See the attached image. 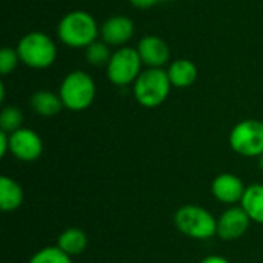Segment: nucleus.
Returning <instances> with one entry per match:
<instances>
[{
    "label": "nucleus",
    "mask_w": 263,
    "mask_h": 263,
    "mask_svg": "<svg viewBox=\"0 0 263 263\" xmlns=\"http://www.w3.org/2000/svg\"><path fill=\"white\" fill-rule=\"evenodd\" d=\"M57 35L69 48H86L97 40L99 25L89 12L82 9L71 11L60 18Z\"/></svg>",
    "instance_id": "f257e3e1"
},
{
    "label": "nucleus",
    "mask_w": 263,
    "mask_h": 263,
    "mask_svg": "<svg viewBox=\"0 0 263 263\" xmlns=\"http://www.w3.org/2000/svg\"><path fill=\"white\" fill-rule=\"evenodd\" d=\"M15 49L20 62L32 69H46L57 59V46L54 40L42 31L25 34L18 40Z\"/></svg>",
    "instance_id": "f03ea898"
},
{
    "label": "nucleus",
    "mask_w": 263,
    "mask_h": 263,
    "mask_svg": "<svg viewBox=\"0 0 263 263\" xmlns=\"http://www.w3.org/2000/svg\"><path fill=\"white\" fill-rule=\"evenodd\" d=\"M173 85L168 72L162 68H146L133 83V92L143 108H157L170 96Z\"/></svg>",
    "instance_id": "7ed1b4c3"
},
{
    "label": "nucleus",
    "mask_w": 263,
    "mask_h": 263,
    "mask_svg": "<svg viewBox=\"0 0 263 263\" xmlns=\"http://www.w3.org/2000/svg\"><path fill=\"white\" fill-rule=\"evenodd\" d=\"M59 96L66 109L76 112L85 111L96 99V83L88 72L76 69L66 74L62 80Z\"/></svg>",
    "instance_id": "20e7f679"
},
{
    "label": "nucleus",
    "mask_w": 263,
    "mask_h": 263,
    "mask_svg": "<svg viewBox=\"0 0 263 263\" xmlns=\"http://www.w3.org/2000/svg\"><path fill=\"white\" fill-rule=\"evenodd\" d=\"M174 225L190 239L208 240L217 236V219L199 205L180 206L174 214Z\"/></svg>",
    "instance_id": "39448f33"
},
{
    "label": "nucleus",
    "mask_w": 263,
    "mask_h": 263,
    "mask_svg": "<svg viewBox=\"0 0 263 263\" xmlns=\"http://www.w3.org/2000/svg\"><path fill=\"white\" fill-rule=\"evenodd\" d=\"M231 149L248 159H259L263 154V122L257 119H247L239 122L228 137Z\"/></svg>",
    "instance_id": "423d86ee"
},
{
    "label": "nucleus",
    "mask_w": 263,
    "mask_h": 263,
    "mask_svg": "<svg viewBox=\"0 0 263 263\" xmlns=\"http://www.w3.org/2000/svg\"><path fill=\"white\" fill-rule=\"evenodd\" d=\"M142 65V59L136 48L122 46L112 52L106 66V77L116 86L131 85L140 76Z\"/></svg>",
    "instance_id": "0eeeda50"
},
{
    "label": "nucleus",
    "mask_w": 263,
    "mask_h": 263,
    "mask_svg": "<svg viewBox=\"0 0 263 263\" xmlns=\"http://www.w3.org/2000/svg\"><path fill=\"white\" fill-rule=\"evenodd\" d=\"M9 153L20 162H34L43 153L42 137L29 128L9 134Z\"/></svg>",
    "instance_id": "6e6552de"
},
{
    "label": "nucleus",
    "mask_w": 263,
    "mask_h": 263,
    "mask_svg": "<svg viewBox=\"0 0 263 263\" xmlns=\"http://www.w3.org/2000/svg\"><path fill=\"white\" fill-rule=\"evenodd\" d=\"M251 219L239 205L227 208L217 219V236L225 242H233L247 234Z\"/></svg>",
    "instance_id": "1a4fd4ad"
},
{
    "label": "nucleus",
    "mask_w": 263,
    "mask_h": 263,
    "mask_svg": "<svg viewBox=\"0 0 263 263\" xmlns=\"http://www.w3.org/2000/svg\"><path fill=\"white\" fill-rule=\"evenodd\" d=\"M245 190L247 186L243 180L233 173H222L216 176L211 183V193L214 199L230 206H234L242 202Z\"/></svg>",
    "instance_id": "9d476101"
},
{
    "label": "nucleus",
    "mask_w": 263,
    "mask_h": 263,
    "mask_svg": "<svg viewBox=\"0 0 263 263\" xmlns=\"http://www.w3.org/2000/svg\"><path fill=\"white\" fill-rule=\"evenodd\" d=\"M136 32L134 22L128 15H112L100 26V35L109 46H126Z\"/></svg>",
    "instance_id": "9b49d317"
},
{
    "label": "nucleus",
    "mask_w": 263,
    "mask_h": 263,
    "mask_svg": "<svg viewBox=\"0 0 263 263\" xmlns=\"http://www.w3.org/2000/svg\"><path fill=\"white\" fill-rule=\"evenodd\" d=\"M137 52L142 63L148 68H162L170 60V46L157 35H145L139 40Z\"/></svg>",
    "instance_id": "f8f14e48"
},
{
    "label": "nucleus",
    "mask_w": 263,
    "mask_h": 263,
    "mask_svg": "<svg viewBox=\"0 0 263 263\" xmlns=\"http://www.w3.org/2000/svg\"><path fill=\"white\" fill-rule=\"evenodd\" d=\"M166 72L174 88H190L197 80V76H199L196 63L188 59L174 60L168 66Z\"/></svg>",
    "instance_id": "ddd939ff"
},
{
    "label": "nucleus",
    "mask_w": 263,
    "mask_h": 263,
    "mask_svg": "<svg viewBox=\"0 0 263 263\" xmlns=\"http://www.w3.org/2000/svg\"><path fill=\"white\" fill-rule=\"evenodd\" d=\"M29 106L35 114L42 117H54L62 111V108H65L60 96L48 89L34 92L29 99Z\"/></svg>",
    "instance_id": "4468645a"
},
{
    "label": "nucleus",
    "mask_w": 263,
    "mask_h": 263,
    "mask_svg": "<svg viewBox=\"0 0 263 263\" xmlns=\"http://www.w3.org/2000/svg\"><path fill=\"white\" fill-rule=\"evenodd\" d=\"M25 193L20 183L8 176L0 177V208L3 213H12L23 205Z\"/></svg>",
    "instance_id": "2eb2a0df"
},
{
    "label": "nucleus",
    "mask_w": 263,
    "mask_h": 263,
    "mask_svg": "<svg viewBox=\"0 0 263 263\" xmlns=\"http://www.w3.org/2000/svg\"><path fill=\"white\" fill-rule=\"evenodd\" d=\"M57 247L69 257L80 256L88 247V236L80 228H66L57 237Z\"/></svg>",
    "instance_id": "dca6fc26"
},
{
    "label": "nucleus",
    "mask_w": 263,
    "mask_h": 263,
    "mask_svg": "<svg viewBox=\"0 0 263 263\" xmlns=\"http://www.w3.org/2000/svg\"><path fill=\"white\" fill-rule=\"evenodd\" d=\"M240 206L250 216L251 222L263 225V183H253L247 186Z\"/></svg>",
    "instance_id": "f3484780"
},
{
    "label": "nucleus",
    "mask_w": 263,
    "mask_h": 263,
    "mask_svg": "<svg viewBox=\"0 0 263 263\" xmlns=\"http://www.w3.org/2000/svg\"><path fill=\"white\" fill-rule=\"evenodd\" d=\"M111 46L105 43L103 40H96L89 46L85 48V57L89 65L92 66H108L111 60Z\"/></svg>",
    "instance_id": "a211bd4d"
},
{
    "label": "nucleus",
    "mask_w": 263,
    "mask_h": 263,
    "mask_svg": "<svg viewBox=\"0 0 263 263\" xmlns=\"http://www.w3.org/2000/svg\"><path fill=\"white\" fill-rule=\"evenodd\" d=\"M23 128V112L18 106H5L0 112V131L12 134Z\"/></svg>",
    "instance_id": "6ab92c4d"
},
{
    "label": "nucleus",
    "mask_w": 263,
    "mask_h": 263,
    "mask_svg": "<svg viewBox=\"0 0 263 263\" xmlns=\"http://www.w3.org/2000/svg\"><path fill=\"white\" fill-rule=\"evenodd\" d=\"M28 263H72V257L63 253L57 245L45 247L32 254Z\"/></svg>",
    "instance_id": "aec40b11"
},
{
    "label": "nucleus",
    "mask_w": 263,
    "mask_h": 263,
    "mask_svg": "<svg viewBox=\"0 0 263 263\" xmlns=\"http://www.w3.org/2000/svg\"><path fill=\"white\" fill-rule=\"evenodd\" d=\"M18 62H20V57L17 54V49L5 46L0 51V74L8 76L9 72H12L17 68Z\"/></svg>",
    "instance_id": "412c9836"
},
{
    "label": "nucleus",
    "mask_w": 263,
    "mask_h": 263,
    "mask_svg": "<svg viewBox=\"0 0 263 263\" xmlns=\"http://www.w3.org/2000/svg\"><path fill=\"white\" fill-rule=\"evenodd\" d=\"M133 6L139 8V9H146V8H151L157 3H165V2H170V0H129Z\"/></svg>",
    "instance_id": "4be33fe9"
},
{
    "label": "nucleus",
    "mask_w": 263,
    "mask_h": 263,
    "mask_svg": "<svg viewBox=\"0 0 263 263\" xmlns=\"http://www.w3.org/2000/svg\"><path fill=\"white\" fill-rule=\"evenodd\" d=\"M9 153V134L0 131V157H5Z\"/></svg>",
    "instance_id": "5701e85b"
},
{
    "label": "nucleus",
    "mask_w": 263,
    "mask_h": 263,
    "mask_svg": "<svg viewBox=\"0 0 263 263\" xmlns=\"http://www.w3.org/2000/svg\"><path fill=\"white\" fill-rule=\"evenodd\" d=\"M200 263H231L228 259L222 257V256H208L205 259H202Z\"/></svg>",
    "instance_id": "b1692460"
},
{
    "label": "nucleus",
    "mask_w": 263,
    "mask_h": 263,
    "mask_svg": "<svg viewBox=\"0 0 263 263\" xmlns=\"http://www.w3.org/2000/svg\"><path fill=\"white\" fill-rule=\"evenodd\" d=\"M257 165H259V170L262 171V174H263V154L257 159Z\"/></svg>",
    "instance_id": "393cba45"
}]
</instances>
